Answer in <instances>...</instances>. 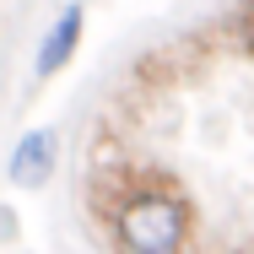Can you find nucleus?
Here are the masks:
<instances>
[{"label":"nucleus","mask_w":254,"mask_h":254,"mask_svg":"<svg viewBox=\"0 0 254 254\" xmlns=\"http://www.w3.org/2000/svg\"><path fill=\"white\" fill-rule=\"evenodd\" d=\"M114 238L130 254H173L190 244V205L168 190H135L114 216Z\"/></svg>","instance_id":"1"},{"label":"nucleus","mask_w":254,"mask_h":254,"mask_svg":"<svg viewBox=\"0 0 254 254\" xmlns=\"http://www.w3.org/2000/svg\"><path fill=\"white\" fill-rule=\"evenodd\" d=\"M76 44H81V5H65V11L54 16L44 49H38V76H54V70L76 54Z\"/></svg>","instance_id":"3"},{"label":"nucleus","mask_w":254,"mask_h":254,"mask_svg":"<svg viewBox=\"0 0 254 254\" xmlns=\"http://www.w3.org/2000/svg\"><path fill=\"white\" fill-rule=\"evenodd\" d=\"M49 173H54V135H49V130L22 135V141H16V152H11V184L33 190V184H44Z\"/></svg>","instance_id":"2"},{"label":"nucleus","mask_w":254,"mask_h":254,"mask_svg":"<svg viewBox=\"0 0 254 254\" xmlns=\"http://www.w3.org/2000/svg\"><path fill=\"white\" fill-rule=\"evenodd\" d=\"M238 44H244V54H254V0L238 11Z\"/></svg>","instance_id":"4"}]
</instances>
